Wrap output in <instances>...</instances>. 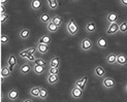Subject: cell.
Segmentation results:
<instances>
[{"mask_svg":"<svg viewBox=\"0 0 127 102\" xmlns=\"http://www.w3.org/2000/svg\"><path fill=\"white\" fill-rule=\"evenodd\" d=\"M66 32L69 36H75L80 32V26L74 19H69L65 25Z\"/></svg>","mask_w":127,"mask_h":102,"instance_id":"6da1fadb","label":"cell"},{"mask_svg":"<svg viewBox=\"0 0 127 102\" xmlns=\"http://www.w3.org/2000/svg\"><path fill=\"white\" fill-rule=\"evenodd\" d=\"M80 49L86 53L90 52V51H92L94 49V42L89 37H84L83 39L80 41Z\"/></svg>","mask_w":127,"mask_h":102,"instance_id":"7a4b0ae2","label":"cell"},{"mask_svg":"<svg viewBox=\"0 0 127 102\" xmlns=\"http://www.w3.org/2000/svg\"><path fill=\"white\" fill-rule=\"evenodd\" d=\"M101 86L104 90H113L116 88L117 82L111 76H104L103 78H101Z\"/></svg>","mask_w":127,"mask_h":102,"instance_id":"3957f363","label":"cell"},{"mask_svg":"<svg viewBox=\"0 0 127 102\" xmlns=\"http://www.w3.org/2000/svg\"><path fill=\"white\" fill-rule=\"evenodd\" d=\"M83 96H84V90H82L78 86L73 85L72 88L70 89V97L75 100H80L81 98H83Z\"/></svg>","mask_w":127,"mask_h":102,"instance_id":"277c9868","label":"cell"},{"mask_svg":"<svg viewBox=\"0 0 127 102\" xmlns=\"http://www.w3.org/2000/svg\"><path fill=\"white\" fill-rule=\"evenodd\" d=\"M32 69H33V65H31V62L29 61L24 62L19 67V73H20V75H27L30 72H32Z\"/></svg>","mask_w":127,"mask_h":102,"instance_id":"5b68a950","label":"cell"},{"mask_svg":"<svg viewBox=\"0 0 127 102\" xmlns=\"http://www.w3.org/2000/svg\"><path fill=\"white\" fill-rule=\"evenodd\" d=\"M18 64V59H17V56L15 54H10L8 55L7 59H6V65L8 66V68L10 69L11 72H14L15 70V67L17 66Z\"/></svg>","mask_w":127,"mask_h":102,"instance_id":"8992f818","label":"cell"},{"mask_svg":"<svg viewBox=\"0 0 127 102\" xmlns=\"http://www.w3.org/2000/svg\"><path fill=\"white\" fill-rule=\"evenodd\" d=\"M119 23H120V22L113 23V24H109V26H107V28L105 29L106 35L113 36V35L119 33Z\"/></svg>","mask_w":127,"mask_h":102,"instance_id":"52a82bcc","label":"cell"},{"mask_svg":"<svg viewBox=\"0 0 127 102\" xmlns=\"http://www.w3.org/2000/svg\"><path fill=\"white\" fill-rule=\"evenodd\" d=\"M85 31L88 34H93V33H96L97 31V25L94 21L89 20L85 23Z\"/></svg>","mask_w":127,"mask_h":102,"instance_id":"ba28073f","label":"cell"},{"mask_svg":"<svg viewBox=\"0 0 127 102\" xmlns=\"http://www.w3.org/2000/svg\"><path fill=\"white\" fill-rule=\"evenodd\" d=\"M93 74L95 77H97V78H103L104 76L106 75V71H105V69L103 66H101V65H96L94 67L93 69Z\"/></svg>","mask_w":127,"mask_h":102,"instance_id":"9c48e42d","label":"cell"},{"mask_svg":"<svg viewBox=\"0 0 127 102\" xmlns=\"http://www.w3.org/2000/svg\"><path fill=\"white\" fill-rule=\"evenodd\" d=\"M6 98L9 101H17L20 98V93H19V91L16 88H11L8 90L7 94H6Z\"/></svg>","mask_w":127,"mask_h":102,"instance_id":"30bf717a","label":"cell"},{"mask_svg":"<svg viewBox=\"0 0 127 102\" xmlns=\"http://www.w3.org/2000/svg\"><path fill=\"white\" fill-rule=\"evenodd\" d=\"M18 35L21 40H28L31 36V31L29 28H22L19 30Z\"/></svg>","mask_w":127,"mask_h":102,"instance_id":"8fae6325","label":"cell"},{"mask_svg":"<svg viewBox=\"0 0 127 102\" xmlns=\"http://www.w3.org/2000/svg\"><path fill=\"white\" fill-rule=\"evenodd\" d=\"M88 80H89V76H83V77H81V78H78V79H75L74 81V84L75 86H78L79 88H81L82 90H86V87H87V84H88Z\"/></svg>","mask_w":127,"mask_h":102,"instance_id":"7c38bea8","label":"cell"},{"mask_svg":"<svg viewBox=\"0 0 127 102\" xmlns=\"http://www.w3.org/2000/svg\"><path fill=\"white\" fill-rule=\"evenodd\" d=\"M46 80H47V82L50 86H55V85L58 84L59 80H60L59 74H50V73H48L47 77H46Z\"/></svg>","mask_w":127,"mask_h":102,"instance_id":"4fadbf2b","label":"cell"},{"mask_svg":"<svg viewBox=\"0 0 127 102\" xmlns=\"http://www.w3.org/2000/svg\"><path fill=\"white\" fill-rule=\"evenodd\" d=\"M105 21H106L107 24L117 23V22H119V16H118L117 12H115V11H111V12H109V14L106 15V17H105Z\"/></svg>","mask_w":127,"mask_h":102,"instance_id":"5bb4252c","label":"cell"},{"mask_svg":"<svg viewBox=\"0 0 127 102\" xmlns=\"http://www.w3.org/2000/svg\"><path fill=\"white\" fill-rule=\"evenodd\" d=\"M30 9L33 11H39L42 8V2L41 0H30Z\"/></svg>","mask_w":127,"mask_h":102,"instance_id":"9a60e30c","label":"cell"},{"mask_svg":"<svg viewBox=\"0 0 127 102\" xmlns=\"http://www.w3.org/2000/svg\"><path fill=\"white\" fill-rule=\"evenodd\" d=\"M95 44H96V47L100 50H105V49H107V47H109V42H107L106 38L103 37V36L98 37L96 42H95Z\"/></svg>","mask_w":127,"mask_h":102,"instance_id":"2e32d148","label":"cell"},{"mask_svg":"<svg viewBox=\"0 0 127 102\" xmlns=\"http://www.w3.org/2000/svg\"><path fill=\"white\" fill-rule=\"evenodd\" d=\"M52 41H53L52 36L50 34H43L42 36H40L38 39H37L36 43H43V44H49V46H51Z\"/></svg>","mask_w":127,"mask_h":102,"instance_id":"e0dca14e","label":"cell"},{"mask_svg":"<svg viewBox=\"0 0 127 102\" xmlns=\"http://www.w3.org/2000/svg\"><path fill=\"white\" fill-rule=\"evenodd\" d=\"M49 44H43V43H36V50L37 53L39 55H47L49 53Z\"/></svg>","mask_w":127,"mask_h":102,"instance_id":"ac0fdd59","label":"cell"},{"mask_svg":"<svg viewBox=\"0 0 127 102\" xmlns=\"http://www.w3.org/2000/svg\"><path fill=\"white\" fill-rule=\"evenodd\" d=\"M117 65L127 66V55L124 53H120L117 55Z\"/></svg>","mask_w":127,"mask_h":102,"instance_id":"d6986e66","label":"cell"},{"mask_svg":"<svg viewBox=\"0 0 127 102\" xmlns=\"http://www.w3.org/2000/svg\"><path fill=\"white\" fill-rule=\"evenodd\" d=\"M61 65V59L58 56H52V58L49 61V67H60Z\"/></svg>","mask_w":127,"mask_h":102,"instance_id":"ffe728a7","label":"cell"},{"mask_svg":"<svg viewBox=\"0 0 127 102\" xmlns=\"http://www.w3.org/2000/svg\"><path fill=\"white\" fill-rule=\"evenodd\" d=\"M39 92H40V87L34 86L29 89V96L32 98H39Z\"/></svg>","mask_w":127,"mask_h":102,"instance_id":"44dd1931","label":"cell"},{"mask_svg":"<svg viewBox=\"0 0 127 102\" xmlns=\"http://www.w3.org/2000/svg\"><path fill=\"white\" fill-rule=\"evenodd\" d=\"M59 26H57L56 24H54L53 22H50V23H48L47 25H46V29H47V31L50 33V34H54V33H56V32H58V30H59Z\"/></svg>","mask_w":127,"mask_h":102,"instance_id":"7402d4cb","label":"cell"},{"mask_svg":"<svg viewBox=\"0 0 127 102\" xmlns=\"http://www.w3.org/2000/svg\"><path fill=\"white\" fill-rule=\"evenodd\" d=\"M46 71L48 70L46 69L44 66H41V65H36V64H33V69H32V72L36 75H41L43 73H46Z\"/></svg>","mask_w":127,"mask_h":102,"instance_id":"603a6c76","label":"cell"},{"mask_svg":"<svg viewBox=\"0 0 127 102\" xmlns=\"http://www.w3.org/2000/svg\"><path fill=\"white\" fill-rule=\"evenodd\" d=\"M105 62L109 65H115L117 64V55L114 53H110L105 57Z\"/></svg>","mask_w":127,"mask_h":102,"instance_id":"cb8c5ba5","label":"cell"},{"mask_svg":"<svg viewBox=\"0 0 127 102\" xmlns=\"http://www.w3.org/2000/svg\"><path fill=\"white\" fill-rule=\"evenodd\" d=\"M51 20H52V16H50L48 12H42V14L38 17V21L41 24H44V25H47L48 23H50Z\"/></svg>","mask_w":127,"mask_h":102,"instance_id":"d4e9b609","label":"cell"},{"mask_svg":"<svg viewBox=\"0 0 127 102\" xmlns=\"http://www.w3.org/2000/svg\"><path fill=\"white\" fill-rule=\"evenodd\" d=\"M51 22H53L54 24H56L57 26L61 27L63 23H64V19H63L62 16L60 15H55V16H52V20H51Z\"/></svg>","mask_w":127,"mask_h":102,"instance_id":"484cf974","label":"cell"},{"mask_svg":"<svg viewBox=\"0 0 127 102\" xmlns=\"http://www.w3.org/2000/svg\"><path fill=\"white\" fill-rule=\"evenodd\" d=\"M47 4H48V7L51 10H56L58 8V0H47Z\"/></svg>","mask_w":127,"mask_h":102,"instance_id":"4316f807","label":"cell"},{"mask_svg":"<svg viewBox=\"0 0 127 102\" xmlns=\"http://www.w3.org/2000/svg\"><path fill=\"white\" fill-rule=\"evenodd\" d=\"M11 73H12V72L10 71V69L8 68V66L6 65V64L1 67V75L4 76L5 78H8L9 76L11 75Z\"/></svg>","mask_w":127,"mask_h":102,"instance_id":"83f0119b","label":"cell"},{"mask_svg":"<svg viewBox=\"0 0 127 102\" xmlns=\"http://www.w3.org/2000/svg\"><path fill=\"white\" fill-rule=\"evenodd\" d=\"M49 98V91L46 88L40 87V92H39V99L41 100H47Z\"/></svg>","mask_w":127,"mask_h":102,"instance_id":"f1b7e54d","label":"cell"},{"mask_svg":"<svg viewBox=\"0 0 127 102\" xmlns=\"http://www.w3.org/2000/svg\"><path fill=\"white\" fill-rule=\"evenodd\" d=\"M119 33L127 34V22L122 21L119 23Z\"/></svg>","mask_w":127,"mask_h":102,"instance_id":"f546056e","label":"cell"},{"mask_svg":"<svg viewBox=\"0 0 127 102\" xmlns=\"http://www.w3.org/2000/svg\"><path fill=\"white\" fill-rule=\"evenodd\" d=\"M9 42V36L5 33H1V36H0V43L1 46H7Z\"/></svg>","mask_w":127,"mask_h":102,"instance_id":"4dcf8cb0","label":"cell"},{"mask_svg":"<svg viewBox=\"0 0 127 102\" xmlns=\"http://www.w3.org/2000/svg\"><path fill=\"white\" fill-rule=\"evenodd\" d=\"M33 64H36V65H41V66L47 67V65H48V62H47L46 60H44V59H42V58H39V57H37V58L34 60Z\"/></svg>","mask_w":127,"mask_h":102,"instance_id":"1f68e13d","label":"cell"},{"mask_svg":"<svg viewBox=\"0 0 127 102\" xmlns=\"http://www.w3.org/2000/svg\"><path fill=\"white\" fill-rule=\"evenodd\" d=\"M8 20H9V14H7V12L1 14V16H0V23H1V25H5Z\"/></svg>","mask_w":127,"mask_h":102,"instance_id":"d6a6232c","label":"cell"},{"mask_svg":"<svg viewBox=\"0 0 127 102\" xmlns=\"http://www.w3.org/2000/svg\"><path fill=\"white\" fill-rule=\"evenodd\" d=\"M48 73H50V74H59L60 73V67H49Z\"/></svg>","mask_w":127,"mask_h":102,"instance_id":"836d02e7","label":"cell"},{"mask_svg":"<svg viewBox=\"0 0 127 102\" xmlns=\"http://www.w3.org/2000/svg\"><path fill=\"white\" fill-rule=\"evenodd\" d=\"M28 55H29V54H28V52H27V50L24 49V50H22V51H20V52H19L18 57H20V58H22V59H26Z\"/></svg>","mask_w":127,"mask_h":102,"instance_id":"e575fe53","label":"cell"},{"mask_svg":"<svg viewBox=\"0 0 127 102\" xmlns=\"http://www.w3.org/2000/svg\"><path fill=\"white\" fill-rule=\"evenodd\" d=\"M37 58V57L35 56V54H29L28 56H27V58H26V60L27 61H29V62H34V60Z\"/></svg>","mask_w":127,"mask_h":102,"instance_id":"d590c367","label":"cell"},{"mask_svg":"<svg viewBox=\"0 0 127 102\" xmlns=\"http://www.w3.org/2000/svg\"><path fill=\"white\" fill-rule=\"evenodd\" d=\"M28 54H35L37 53V50H36V47L35 48H26Z\"/></svg>","mask_w":127,"mask_h":102,"instance_id":"8d00e7d4","label":"cell"},{"mask_svg":"<svg viewBox=\"0 0 127 102\" xmlns=\"http://www.w3.org/2000/svg\"><path fill=\"white\" fill-rule=\"evenodd\" d=\"M119 4L122 6V7L127 8V0H119Z\"/></svg>","mask_w":127,"mask_h":102,"instance_id":"74e56055","label":"cell"},{"mask_svg":"<svg viewBox=\"0 0 127 102\" xmlns=\"http://www.w3.org/2000/svg\"><path fill=\"white\" fill-rule=\"evenodd\" d=\"M3 12H7L6 11V5L0 4V14H3Z\"/></svg>","mask_w":127,"mask_h":102,"instance_id":"f35d334b","label":"cell"},{"mask_svg":"<svg viewBox=\"0 0 127 102\" xmlns=\"http://www.w3.org/2000/svg\"><path fill=\"white\" fill-rule=\"evenodd\" d=\"M32 98V97H31ZM31 98H25V99H21V101L22 102H32L33 101V99H31Z\"/></svg>","mask_w":127,"mask_h":102,"instance_id":"ab89813d","label":"cell"},{"mask_svg":"<svg viewBox=\"0 0 127 102\" xmlns=\"http://www.w3.org/2000/svg\"><path fill=\"white\" fill-rule=\"evenodd\" d=\"M9 0H0V4H3V5H6L8 3Z\"/></svg>","mask_w":127,"mask_h":102,"instance_id":"60d3db41","label":"cell"},{"mask_svg":"<svg viewBox=\"0 0 127 102\" xmlns=\"http://www.w3.org/2000/svg\"><path fill=\"white\" fill-rule=\"evenodd\" d=\"M3 99H4V93L1 91L0 92V101H3Z\"/></svg>","mask_w":127,"mask_h":102,"instance_id":"b9f144b4","label":"cell"},{"mask_svg":"<svg viewBox=\"0 0 127 102\" xmlns=\"http://www.w3.org/2000/svg\"><path fill=\"white\" fill-rule=\"evenodd\" d=\"M4 80H5V77L4 76H2V75H0V82H1V85L4 82Z\"/></svg>","mask_w":127,"mask_h":102,"instance_id":"7bdbcfd3","label":"cell"},{"mask_svg":"<svg viewBox=\"0 0 127 102\" xmlns=\"http://www.w3.org/2000/svg\"><path fill=\"white\" fill-rule=\"evenodd\" d=\"M124 90H125V93L127 94V82H126V85H125V87H124Z\"/></svg>","mask_w":127,"mask_h":102,"instance_id":"ee69618b","label":"cell"},{"mask_svg":"<svg viewBox=\"0 0 127 102\" xmlns=\"http://www.w3.org/2000/svg\"><path fill=\"white\" fill-rule=\"evenodd\" d=\"M73 1H79V0H73Z\"/></svg>","mask_w":127,"mask_h":102,"instance_id":"f6af8a7d","label":"cell"}]
</instances>
